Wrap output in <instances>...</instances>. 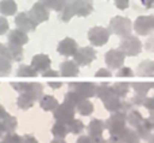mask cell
Returning <instances> with one entry per match:
<instances>
[{
  "label": "cell",
  "instance_id": "13",
  "mask_svg": "<svg viewBox=\"0 0 154 143\" xmlns=\"http://www.w3.org/2000/svg\"><path fill=\"white\" fill-rule=\"evenodd\" d=\"M75 15V0H66V4L62 8V11L58 14V19L64 23H68Z\"/></svg>",
  "mask_w": 154,
  "mask_h": 143
},
{
  "label": "cell",
  "instance_id": "26",
  "mask_svg": "<svg viewBox=\"0 0 154 143\" xmlns=\"http://www.w3.org/2000/svg\"><path fill=\"white\" fill-rule=\"evenodd\" d=\"M101 74H103V76H109V73H107V72H99L97 76H101Z\"/></svg>",
  "mask_w": 154,
  "mask_h": 143
},
{
  "label": "cell",
  "instance_id": "24",
  "mask_svg": "<svg viewBox=\"0 0 154 143\" xmlns=\"http://www.w3.org/2000/svg\"><path fill=\"white\" fill-rule=\"evenodd\" d=\"M92 109V107L89 105V104H84V105H80V111L84 112V115L88 114V111H91Z\"/></svg>",
  "mask_w": 154,
  "mask_h": 143
},
{
  "label": "cell",
  "instance_id": "14",
  "mask_svg": "<svg viewBox=\"0 0 154 143\" xmlns=\"http://www.w3.org/2000/svg\"><path fill=\"white\" fill-rule=\"evenodd\" d=\"M18 11V4L15 0H0V14L3 16L15 15Z\"/></svg>",
  "mask_w": 154,
  "mask_h": 143
},
{
  "label": "cell",
  "instance_id": "16",
  "mask_svg": "<svg viewBox=\"0 0 154 143\" xmlns=\"http://www.w3.org/2000/svg\"><path fill=\"white\" fill-rule=\"evenodd\" d=\"M50 65V59L49 57L43 56V54H39V56H35L32 58V66L35 69H46V68Z\"/></svg>",
  "mask_w": 154,
  "mask_h": 143
},
{
  "label": "cell",
  "instance_id": "21",
  "mask_svg": "<svg viewBox=\"0 0 154 143\" xmlns=\"http://www.w3.org/2000/svg\"><path fill=\"white\" fill-rule=\"evenodd\" d=\"M118 10H126L130 4V0H114Z\"/></svg>",
  "mask_w": 154,
  "mask_h": 143
},
{
  "label": "cell",
  "instance_id": "7",
  "mask_svg": "<svg viewBox=\"0 0 154 143\" xmlns=\"http://www.w3.org/2000/svg\"><path fill=\"white\" fill-rule=\"evenodd\" d=\"M93 11L92 0H75V15L80 18H85Z\"/></svg>",
  "mask_w": 154,
  "mask_h": 143
},
{
  "label": "cell",
  "instance_id": "18",
  "mask_svg": "<svg viewBox=\"0 0 154 143\" xmlns=\"http://www.w3.org/2000/svg\"><path fill=\"white\" fill-rule=\"evenodd\" d=\"M42 107L45 109H53L56 107V100L53 97H45L42 101Z\"/></svg>",
  "mask_w": 154,
  "mask_h": 143
},
{
  "label": "cell",
  "instance_id": "20",
  "mask_svg": "<svg viewBox=\"0 0 154 143\" xmlns=\"http://www.w3.org/2000/svg\"><path fill=\"white\" fill-rule=\"evenodd\" d=\"M18 74L19 76H34L35 72L32 70L31 68H29V66H22L20 69H19V72H18Z\"/></svg>",
  "mask_w": 154,
  "mask_h": 143
},
{
  "label": "cell",
  "instance_id": "8",
  "mask_svg": "<svg viewBox=\"0 0 154 143\" xmlns=\"http://www.w3.org/2000/svg\"><path fill=\"white\" fill-rule=\"evenodd\" d=\"M57 50H58V53L62 54V56H66V57L73 56L77 51V43L72 38H65V39H62L61 42L58 43Z\"/></svg>",
  "mask_w": 154,
  "mask_h": 143
},
{
  "label": "cell",
  "instance_id": "1",
  "mask_svg": "<svg viewBox=\"0 0 154 143\" xmlns=\"http://www.w3.org/2000/svg\"><path fill=\"white\" fill-rule=\"evenodd\" d=\"M109 34H115L118 37H122V38H126V37H130L131 35V31H133V22L130 20L128 18H125V16H114V18L109 20Z\"/></svg>",
  "mask_w": 154,
  "mask_h": 143
},
{
  "label": "cell",
  "instance_id": "27",
  "mask_svg": "<svg viewBox=\"0 0 154 143\" xmlns=\"http://www.w3.org/2000/svg\"><path fill=\"white\" fill-rule=\"evenodd\" d=\"M45 76H56V73H53V72H50V73H45Z\"/></svg>",
  "mask_w": 154,
  "mask_h": 143
},
{
  "label": "cell",
  "instance_id": "23",
  "mask_svg": "<svg viewBox=\"0 0 154 143\" xmlns=\"http://www.w3.org/2000/svg\"><path fill=\"white\" fill-rule=\"evenodd\" d=\"M146 47L149 49V50L154 51V35H153V37H150L149 39H147V42H146Z\"/></svg>",
  "mask_w": 154,
  "mask_h": 143
},
{
  "label": "cell",
  "instance_id": "11",
  "mask_svg": "<svg viewBox=\"0 0 154 143\" xmlns=\"http://www.w3.org/2000/svg\"><path fill=\"white\" fill-rule=\"evenodd\" d=\"M125 54L119 50H109L106 54V62L109 68H119L123 64Z\"/></svg>",
  "mask_w": 154,
  "mask_h": 143
},
{
  "label": "cell",
  "instance_id": "22",
  "mask_svg": "<svg viewBox=\"0 0 154 143\" xmlns=\"http://www.w3.org/2000/svg\"><path fill=\"white\" fill-rule=\"evenodd\" d=\"M139 2L143 4V7L146 8V10H152V8H154V0H139Z\"/></svg>",
  "mask_w": 154,
  "mask_h": 143
},
{
  "label": "cell",
  "instance_id": "15",
  "mask_svg": "<svg viewBox=\"0 0 154 143\" xmlns=\"http://www.w3.org/2000/svg\"><path fill=\"white\" fill-rule=\"evenodd\" d=\"M49 11H56V12H61L62 8L66 4V0H39Z\"/></svg>",
  "mask_w": 154,
  "mask_h": 143
},
{
  "label": "cell",
  "instance_id": "9",
  "mask_svg": "<svg viewBox=\"0 0 154 143\" xmlns=\"http://www.w3.org/2000/svg\"><path fill=\"white\" fill-rule=\"evenodd\" d=\"M96 57V53L93 49L91 47H82L76 53V61L80 65H88L89 62H92Z\"/></svg>",
  "mask_w": 154,
  "mask_h": 143
},
{
  "label": "cell",
  "instance_id": "6",
  "mask_svg": "<svg viewBox=\"0 0 154 143\" xmlns=\"http://www.w3.org/2000/svg\"><path fill=\"white\" fill-rule=\"evenodd\" d=\"M15 24L18 27V30L23 32H30V31H34L37 29V24L30 19V16L27 15V12H19L16 14L15 16Z\"/></svg>",
  "mask_w": 154,
  "mask_h": 143
},
{
  "label": "cell",
  "instance_id": "5",
  "mask_svg": "<svg viewBox=\"0 0 154 143\" xmlns=\"http://www.w3.org/2000/svg\"><path fill=\"white\" fill-rule=\"evenodd\" d=\"M120 49L126 56H137L142 50V43L138 38L130 35V37L123 38V41L120 42Z\"/></svg>",
  "mask_w": 154,
  "mask_h": 143
},
{
  "label": "cell",
  "instance_id": "17",
  "mask_svg": "<svg viewBox=\"0 0 154 143\" xmlns=\"http://www.w3.org/2000/svg\"><path fill=\"white\" fill-rule=\"evenodd\" d=\"M61 70L64 76H76L77 74V66L73 62H64L61 66Z\"/></svg>",
  "mask_w": 154,
  "mask_h": 143
},
{
  "label": "cell",
  "instance_id": "3",
  "mask_svg": "<svg viewBox=\"0 0 154 143\" xmlns=\"http://www.w3.org/2000/svg\"><path fill=\"white\" fill-rule=\"evenodd\" d=\"M109 31L108 29L101 26H95L88 31V39L93 46H103L108 42Z\"/></svg>",
  "mask_w": 154,
  "mask_h": 143
},
{
  "label": "cell",
  "instance_id": "10",
  "mask_svg": "<svg viewBox=\"0 0 154 143\" xmlns=\"http://www.w3.org/2000/svg\"><path fill=\"white\" fill-rule=\"evenodd\" d=\"M29 42V37H27L26 32L20 31V30L15 29L12 31H10L8 34V43L10 45H14V46H23L24 43Z\"/></svg>",
  "mask_w": 154,
  "mask_h": 143
},
{
  "label": "cell",
  "instance_id": "19",
  "mask_svg": "<svg viewBox=\"0 0 154 143\" xmlns=\"http://www.w3.org/2000/svg\"><path fill=\"white\" fill-rule=\"evenodd\" d=\"M10 29V24H8V20L4 18V16H0V35L5 34Z\"/></svg>",
  "mask_w": 154,
  "mask_h": 143
},
{
  "label": "cell",
  "instance_id": "12",
  "mask_svg": "<svg viewBox=\"0 0 154 143\" xmlns=\"http://www.w3.org/2000/svg\"><path fill=\"white\" fill-rule=\"evenodd\" d=\"M10 59H11V54L8 51V49L0 43V76H4V74L8 73L11 66Z\"/></svg>",
  "mask_w": 154,
  "mask_h": 143
},
{
  "label": "cell",
  "instance_id": "25",
  "mask_svg": "<svg viewBox=\"0 0 154 143\" xmlns=\"http://www.w3.org/2000/svg\"><path fill=\"white\" fill-rule=\"evenodd\" d=\"M125 72H120L119 73V76H123V74H125V76H131V72H130V69H127V68H126V69H123Z\"/></svg>",
  "mask_w": 154,
  "mask_h": 143
},
{
  "label": "cell",
  "instance_id": "2",
  "mask_svg": "<svg viewBox=\"0 0 154 143\" xmlns=\"http://www.w3.org/2000/svg\"><path fill=\"white\" fill-rule=\"evenodd\" d=\"M133 29L138 35H149L154 32V15H141L135 19Z\"/></svg>",
  "mask_w": 154,
  "mask_h": 143
},
{
  "label": "cell",
  "instance_id": "4",
  "mask_svg": "<svg viewBox=\"0 0 154 143\" xmlns=\"http://www.w3.org/2000/svg\"><path fill=\"white\" fill-rule=\"evenodd\" d=\"M27 15H29L30 19L38 26V24L49 20V18H50V11H49L41 2H37L31 8H30Z\"/></svg>",
  "mask_w": 154,
  "mask_h": 143
}]
</instances>
